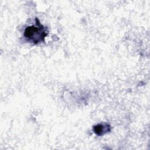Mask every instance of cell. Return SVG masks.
Segmentation results:
<instances>
[{"mask_svg":"<svg viewBox=\"0 0 150 150\" xmlns=\"http://www.w3.org/2000/svg\"><path fill=\"white\" fill-rule=\"evenodd\" d=\"M47 33L44 26L40 24L38 18H36V25L26 27L24 31V36L29 42L38 44L44 41Z\"/></svg>","mask_w":150,"mask_h":150,"instance_id":"cell-1","label":"cell"},{"mask_svg":"<svg viewBox=\"0 0 150 150\" xmlns=\"http://www.w3.org/2000/svg\"><path fill=\"white\" fill-rule=\"evenodd\" d=\"M111 130L110 125L107 123L98 124L93 127V131L94 133L98 135L102 136L109 132Z\"/></svg>","mask_w":150,"mask_h":150,"instance_id":"cell-2","label":"cell"}]
</instances>
